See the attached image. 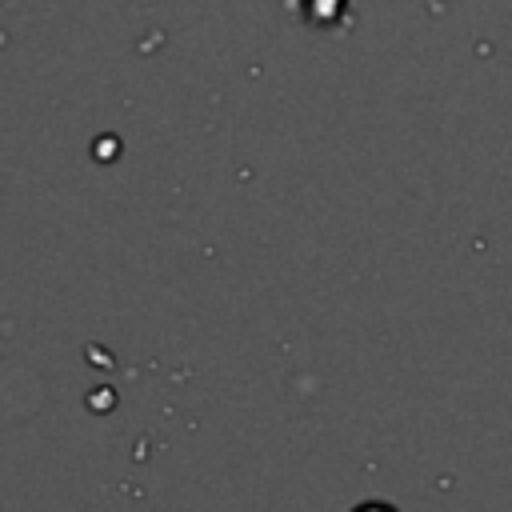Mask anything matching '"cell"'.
I'll return each mask as SVG.
<instances>
[{
  "instance_id": "obj_1",
  "label": "cell",
  "mask_w": 512,
  "mask_h": 512,
  "mask_svg": "<svg viewBox=\"0 0 512 512\" xmlns=\"http://www.w3.org/2000/svg\"><path fill=\"white\" fill-rule=\"evenodd\" d=\"M356 512H392V508H388V504H360Z\"/></svg>"
}]
</instances>
